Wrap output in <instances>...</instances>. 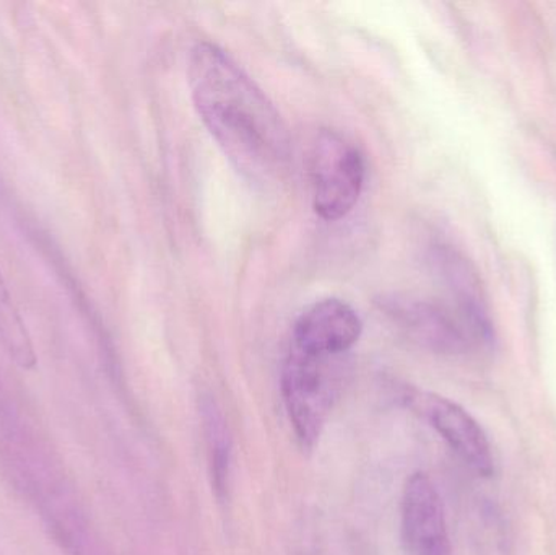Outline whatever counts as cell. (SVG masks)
I'll use <instances>...</instances> for the list:
<instances>
[{"label": "cell", "mask_w": 556, "mask_h": 555, "mask_svg": "<svg viewBox=\"0 0 556 555\" xmlns=\"http://www.w3.org/2000/svg\"><path fill=\"white\" fill-rule=\"evenodd\" d=\"M188 74L195 110L235 169L260 188L283 181L290 169V136L253 78L212 42L192 49Z\"/></svg>", "instance_id": "cell-1"}, {"label": "cell", "mask_w": 556, "mask_h": 555, "mask_svg": "<svg viewBox=\"0 0 556 555\" xmlns=\"http://www.w3.org/2000/svg\"><path fill=\"white\" fill-rule=\"evenodd\" d=\"M405 555H453L443 499L424 472L408 478L402 497Z\"/></svg>", "instance_id": "cell-6"}, {"label": "cell", "mask_w": 556, "mask_h": 555, "mask_svg": "<svg viewBox=\"0 0 556 555\" xmlns=\"http://www.w3.org/2000/svg\"><path fill=\"white\" fill-rule=\"evenodd\" d=\"M0 348L22 370H35L38 365V355H36L31 335L26 328L25 319L20 315L18 306L3 279L2 270H0Z\"/></svg>", "instance_id": "cell-8"}, {"label": "cell", "mask_w": 556, "mask_h": 555, "mask_svg": "<svg viewBox=\"0 0 556 555\" xmlns=\"http://www.w3.org/2000/svg\"><path fill=\"white\" fill-rule=\"evenodd\" d=\"M381 310L412 341L441 354H463L476 344H492L456 306H444L410 295L381 300Z\"/></svg>", "instance_id": "cell-4"}, {"label": "cell", "mask_w": 556, "mask_h": 555, "mask_svg": "<svg viewBox=\"0 0 556 555\" xmlns=\"http://www.w3.org/2000/svg\"><path fill=\"white\" fill-rule=\"evenodd\" d=\"M205 430L211 453L212 481L218 495L227 494L230 476L231 445L224 417L215 404L204 406Z\"/></svg>", "instance_id": "cell-9"}, {"label": "cell", "mask_w": 556, "mask_h": 555, "mask_svg": "<svg viewBox=\"0 0 556 555\" xmlns=\"http://www.w3.org/2000/svg\"><path fill=\"white\" fill-rule=\"evenodd\" d=\"M340 357L291 348L281 368V394L294 436L313 446L323 432L340 387Z\"/></svg>", "instance_id": "cell-2"}, {"label": "cell", "mask_w": 556, "mask_h": 555, "mask_svg": "<svg viewBox=\"0 0 556 555\" xmlns=\"http://www.w3.org/2000/svg\"><path fill=\"white\" fill-rule=\"evenodd\" d=\"M402 396L470 469L485 478L492 475V446L486 433L464 407L447 398L425 391L407 390Z\"/></svg>", "instance_id": "cell-5"}, {"label": "cell", "mask_w": 556, "mask_h": 555, "mask_svg": "<svg viewBox=\"0 0 556 555\" xmlns=\"http://www.w3.org/2000/svg\"><path fill=\"white\" fill-rule=\"evenodd\" d=\"M365 159L358 147L336 130H320L309 155L314 212L323 220L346 217L365 186Z\"/></svg>", "instance_id": "cell-3"}, {"label": "cell", "mask_w": 556, "mask_h": 555, "mask_svg": "<svg viewBox=\"0 0 556 555\" xmlns=\"http://www.w3.org/2000/svg\"><path fill=\"white\" fill-rule=\"evenodd\" d=\"M358 313L339 299L307 306L294 323L291 348L323 357H342L362 336Z\"/></svg>", "instance_id": "cell-7"}]
</instances>
